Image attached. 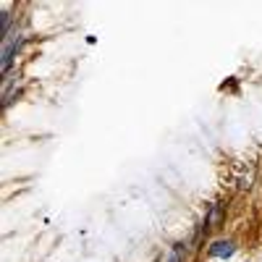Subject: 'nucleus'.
Returning <instances> with one entry per match:
<instances>
[{
  "label": "nucleus",
  "instance_id": "1",
  "mask_svg": "<svg viewBox=\"0 0 262 262\" xmlns=\"http://www.w3.org/2000/svg\"><path fill=\"white\" fill-rule=\"evenodd\" d=\"M18 45H21V37H18V34H6V37H3V71L11 68Z\"/></svg>",
  "mask_w": 262,
  "mask_h": 262
},
{
  "label": "nucleus",
  "instance_id": "2",
  "mask_svg": "<svg viewBox=\"0 0 262 262\" xmlns=\"http://www.w3.org/2000/svg\"><path fill=\"white\" fill-rule=\"evenodd\" d=\"M233 252H236L233 241H215L210 247V257H231Z\"/></svg>",
  "mask_w": 262,
  "mask_h": 262
},
{
  "label": "nucleus",
  "instance_id": "3",
  "mask_svg": "<svg viewBox=\"0 0 262 262\" xmlns=\"http://www.w3.org/2000/svg\"><path fill=\"white\" fill-rule=\"evenodd\" d=\"M178 254H181V249H176V254L171 257V262H178Z\"/></svg>",
  "mask_w": 262,
  "mask_h": 262
}]
</instances>
